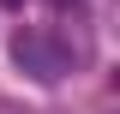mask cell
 <instances>
[{
    "label": "cell",
    "instance_id": "cell-1",
    "mask_svg": "<svg viewBox=\"0 0 120 114\" xmlns=\"http://www.w3.org/2000/svg\"><path fill=\"white\" fill-rule=\"evenodd\" d=\"M12 60L30 78H42V84H54V78L72 72V48L60 42V36H48V30H18L12 36Z\"/></svg>",
    "mask_w": 120,
    "mask_h": 114
},
{
    "label": "cell",
    "instance_id": "cell-2",
    "mask_svg": "<svg viewBox=\"0 0 120 114\" xmlns=\"http://www.w3.org/2000/svg\"><path fill=\"white\" fill-rule=\"evenodd\" d=\"M0 6H24V0H0Z\"/></svg>",
    "mask_w": 120,
    "mask_h": 114
}]
</instances>
